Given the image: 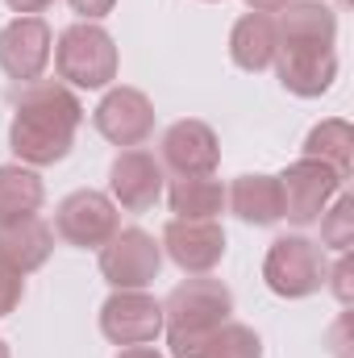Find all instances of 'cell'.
Segmentation results:
<instances>
[{"label": "cell", "instance_id": "obj_1", "mask_svg": "<svg viewBox=\"0 0 354 358\" xmlns=\"http://www.w3.org/2000/svg\"><path fill=\"white\" fill-rule=\"evenodd\" d=\"M84 121V104L76 92L59 80H34L25 84L13 104L8 125V150L25 167H55L71 155L76 129Z\"/></svg>", "mask_w": 354, "mask_h": 358}, {"label": "cell", "instance_id": "obj_2", "mask_svg": "<svg viewBox=\"0 0 354 358\" xmlns=\"http://www.w3.org/2000/svg\"><path fill=\"white\" fill-rule=\"evenodd\" d=\"M117 42L108 29H100L96 21H76L59 34L55 46V71L67 88H84V92H100L117 80Z\"/></svg>", "mask_w": 354, "mask_h": 358}, {"label": "cell", "instance_id": "obj_3", "mask_svg": "<svg viewBox=\"0 0 354 358\" xmlns=\"http://www.w3.org/2000/svg\"><path fill=\"white\" fill-rule=\"evenodd\" d=\"M325 271H330L325 246H317V242H309L300 234L275 238L263 259L267 287L275 296H283V300H304V296L321 292L325 287Z\"/></svg>", "mask_w": 354, "mask_h": 358}, {"label": "cell", "instance_id": "obj_4", "mask_svg": "<svg viewBox=\"0 0 354 358\" xmlns=\"http://www.w3.org/2000/svg\"><path fill=\"white\" fill-rule=\"evenodd\" d=\"M159 271H163V246L138 225L117 229L100 246V275L113 292H142L159 279Z\"/></svg>", "mask_w": 354, "mask_h": 358}, {"label": "cell", "instance_id": "obj_5", "mask_svg": "<svg viewBox=\"0 0 354 358\" xmlns=\"http://www.w3.org/2000/svg\"><path fill=\"white\" fill-rule=\"evenodd\" d=\"M229 317H234V292L208 275L183 279L179 287H171V296L163 304V329L167 334H204Z\"/></svg>", "mask_w": 354, "mask_h": 358}, {"label": "cell", "instance_id": "obj_6", "mask_svg": "<svg viewBox=\"0 0 354 358\" xmlns=\"http://www.w3.org/2000/svg\"><path fill=\"white\" fill-rule=\"evenodd\" d=\"M275 179H279V196H283V217L292 225H313L330 208V200L342 192V183H346L334 167H325L317 159H296L283 176Z\"/></svg>", "mask_w": 354, "mask_h": 358}, {"label": "cell", "instance_id": "obj_7", "mask_svg": "<svg viewBox=\"0 0 354 358\" xmlns=\"http://www.w3.org/2000/svg\"><path fill=\"white\" fill-rule=\"evenodd\" d=\"M55 229L67 246H80V250H100L117 229H121V217H117V204L113 196L104 192H92V187H80L71 192L59 213H55Z\"/></svg>", "mask_w": 354, "mask_h": 358}, {"label": "cell", "instance_id": "obj_8", "mask_svg": "<svg viewBox=\"0 0 354 358\" xmlns=\"http://www.w3.org/2000/svg\"><path fill=\"white\" fill-rule=\"evenodd\" d=\"M100 334L113 346H150L163 334V304L146 292H113L100 304Z\"/></svg>", "mask_w": 354, "mask_h": 358}, {"label": "cell", "instance_id": "obj_9", "mask_svg": "<svg viewBox=\"0 0 354 358\" xmlns=\"http://www.w3.org/2000/svg\"><path fill=\"white\" fill-rule=\"evenodd\" d=\"M50 46H55V34L42 17H13L0 29V71L17 84L42 80L50 63Z\"/></svg>", "mask_w": 354, "mask_h": 358}, {"label": "cell", "instance_id": "obj_10", "mask_svg": "<svg viewBox=\"0 0 354 358\" xmlns=\"http://www.w3.org/2000/svg\"><path fill=\"white\" fill-rule=\"evenodd\" d=\"M100 138H108L113 146H142L150 134H155V104L150 96L138 88H108L104 100L96 104L92 113Z\"/></svg>", "mask_w": 354, "mask_h": 358}, {"label": "cell", "instance_id": "obj_11", "mask_svg": "<svg viewBox=\"0 0 354 358\" xmlns=\"http://www.w3.org/2000/svg\"><path fill=\"white\" fill-rule=\"evenodd\" d=\"M108 192H113V204L125 208V213H150L163 196V163L150 155V150H121L108 167Z\"/></svg>", "mask_w": 354, "mask_h": 358}, {"label": "cell", "instance_id": "obj_12", "mask_svg": "<svg viewBox=\"0 0 354 358\" xmlns=\"http://www.w3.org/2000/svg\"><path fill=\"white\" fill-rule=\"evenodd\" d=\"M163 250L179 271L187 275H208L225 259V229L217 221H183L171 217L163 229Z\"/></svg>", "mask_w": 354, "mask_h": 358}, {"label": "cell", "instance_id": "obj_13", "mask_svg": "<svg viewBox=\"0 0 354 358\" xmlns=\"http://www.w3.org/2000/svg\"><path fill=\"white\" fill-rule=\"evenodd\" d=\"M159 163H163L171 176H213L217 163H221V146H217L213 125H204V121H196V117L176 121V125L163 134Z\"/></svg>", "mask_w": 354, "mask_h": 358}, {"label": "cell", "instance_id": "obj_14", "mask_svg": "<svg viewBox=\"0 0 354 358\" xmlns=\"http://www.w3.org/2000/svg\"><path fill=\"white\" fill-rule=\"evenodd\" d=\"M275 76L279 84L292 92V96H325L338 80V55L334 46H288L279 42V55H275Z\"/></svg>", "mask_w": 354, "mask_h": 358}, {"label": "cell", "instance_id": "obj_15", "mask_svg": "<svg viewBox=\"0 0 354 358\" xmlns=\"http://www.w3.org/2000/svg\"><path fill=\"white\" fill-rule=\"evenodd\" d=\"M171 358H263V342L242 321H221L204 334H167Z\"/></svg>", "mask_w": 354, "mask_h": 358}, {"label": "cell", "instance_id": "obj_16", "mask_svg": "<svg viewBox=\"0 0 354 358\" xmlns=\"http://www.w3.org/2000/svg\"><path fill=\"white\" fill-rule=\"evenodd\" d=\"M225 204H229V213L238 217V221H246V225H275V221H283V196H279V179L275 176H263V171H255V176H238L229 187H225Z\"/></svg>", "mask_w": 354, "mask_h": 358}, {"label": "cell", "instance_id": "obj_17", "mask_svg": "<svg viewBox=\"0 0 354 358\" xmlns=\"http://www.w3.org/2000/svg\"><path fill=\"white\" fill-rule=\"evenodd\" d=\"M50 250H55V229L38 213L34 217H21L13 225H0V259L8 267H17L21 275L46 267Z\"/></svg>", "mask_w": 354, "mask_h": 358}, {"label": "cell", "instance_id": "obj_18", "mask_svg": "<svg viewBox=\"0 0 354 358\" xmlns=\"http://www.w3.org/2000/svg\"><path fill=\"white\" fill-rule=\"evenodd\" d=\"M279 13H283L275 21L279 42L288 46H334L338 42V13L321 0H292Z\"/></svg>", "mask_w": 354, "mask_h": 358}, {"label": "cell", "instance_id": "obj_19", "mask_svg": "<svg viewBox=\"0 0 354 358\" xmlns=\"http://www.w3.org/2000/svg\"><path fill=\"white\" fill-rule=\"evenodd\" d=\"M279 55V29L267 13H246L238 17L234 34H229V59L242 71H267Z\"/></svg>", "mask_w": 354, "mask_h": 358}, {"label": "cell", "instance_id": "obj_20", "mask_svg": "<svg viewBox=\"0 0 354 358\" xmlns=\"http://www.w3.org/2000/svg\"><path fill=\"white\" fill-rule=\"evenodd\" d=\"M167 204L183 221H217L225 208V183L213 176H176L167 183Z\"/></svg>", "mask_w": 354, "mask_h": 358}, {"label": "cell", "instance_id": "obj_21", "mask_svg": "<svg viewBox=\"0 0 354 358\" xmlns=\"http://www.w3.org/2000/svg\"><path fill=\"white\" fill-rule=\"evenodd\" d=\"M46 200V187L34 167H0V225H13L21 217H34Z\"/></svg>", "mask_w": 354, "mask_h": 358}, {"label": "cell", "instance_id": "obj_22", "mask_svg": "<svg viewBox=\"0 0 354 358\" xmlns=\"http://www.w3.org/2000/svg\"><path fill=\"white\" fill-rule=\"evenodd\" d=\"M304 159H317V163L334 167L338 176L346 179L351 176V163H354V129H351V121L330 117V121L313 125L309 138H304Z\"/></svg>", "mask_w": 354, "mask_h": 358}, {"label": "cell", "instance_id": "obj_23", "mask_svg": "<svg viewBox=\"0 0 354 358\" xmlns=\"http://www.w3.org/2000/svg\"><path fill=\"white\" fill-rule=\"evenodd\" d=\"M317 221H321V246H330L338 255L354 246V196L351 192H338L334 208H325Z\"/></svg>", "mask_w": 354, "mask_h": 358}, {"label": "cell", "instance_id": "obj_24", "mask_svg": "<svg viewBox=\"0 0 354 358\" xmlns=\"http://www.w3.org/2000/svg\"><path fill=\"white\" fill-rule=\"evenodd\" d=\"M325 283H330V292L338 296V304H351L354 300V259H351V250H342V259L325 271Z\"/></svg>", "mask_w": 354, "mask_h": 358}, {"label": "cell", "instance_id": "obj_25", "mask_svg": "<svg viewBox=\"0 0 354 358\" xmlns=\"http://www.w3.org/2000/svg\"><path fill=\"white\" fill-rule=\"evenodd\" d=\"M21 296H25V275L0 259V317H8L21 304Z\"/></svg>", "mask_w": 354, "mask_h": 358}, {"label": "cell", "instance_id": "obj_26", "mask_svg": "<svg viewBox=\"0 0 354 358\" xmlns=\"http://www.w3.org/2000/svg\"><path fill=\"white\" fill-rule=\"evenodd\" d=\"M113 4H117V0H71V8H76L84 21H100V17H108Z\"/></svg>", "mask_w": 354, "mask_h": 358}, {"label": "cell", "instance_id": "obj_27", "mask_svg": "<svg viewBox=\"0 0 354 358\" xmlns=\"http://www.w3.org/2000/svg\"><path fill=\"white\" fill-rule=\"evenodd\" d=\"M13 13H21V17H38V13H46L55 0H4Z\"/></svg>", "mask_w": 354, "mask_h": 358}, {"label": "cell", "instance_id": "obj_28", "mask_svg": "<svg viewBox=\"0 0 354 358\" xmlns=\"http://www.w3.org/2000/svg\"><path fill=\"white\" fill-rule=\"evenodd\" d=\"M250 4V13H279V8H288L292 0H246Z\"/></svg>", "mask_w": 354, "mask_h": 358}, {"label": "cell", "instance_id": "obj_29", "mask_svg": "<svg viewBox=\"0 0 354 358\" xmlns=\"http://www.w3.org/2000/svg\"><path fill=\"white\" fill-rule=\"evenodd\" d=\"M117 358H163V355H159L155 346H125Z\"/></svg>", "mask_w": 354, "mask_h": 358}, {"label": "cell", "instance_id": "obj_30", "mask_svg": "<svg viewBox=\"0 0 354 358\" xmlns=\"http://www.w3.org/2000/svg\"><path fill=\"white\" fill-rule=\"evenodd\" d=\"M0 358H13L8 355V346H4V338H0Z\"/></svg>", "mask_w": 354, "mask_h": 358}, {"label": "cell", "instance_id": "obj_31", "mask_svg": "<svg viewBox=\"0 0 354 358\" xmlns=\"http://www.w3.org/2000/svg\"><path fill=\"white\" fill-rule=\"evenodd\" d=\"M208 4H213V0H208Z\"/></svg>", "mask_w": 354, "mask_h": 358}]
</instances>
